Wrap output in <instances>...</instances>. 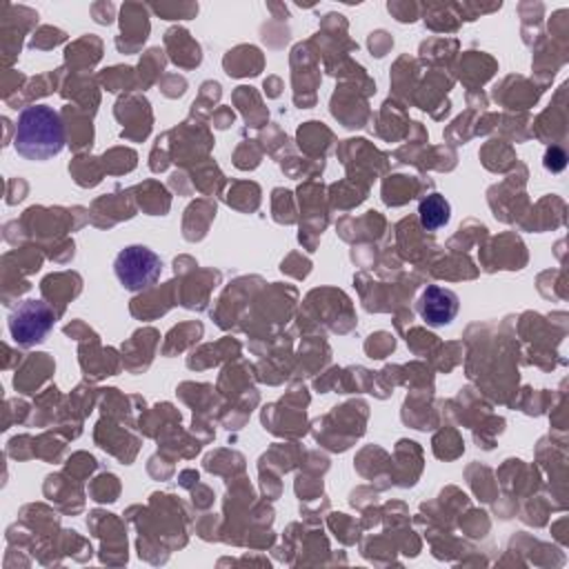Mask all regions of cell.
I'll use <instances>...</instances> for the list:
<instances>
[{"label":"cell","instance_id":"cell-1","mask_svg":"<svg viewBox=\"0 0 569 569\" xmlns=\"http://www.w3.org/2000/svg\"><path fill=\"white\" fill-rule=\"evenodd\" d=\"M64 147V127L49 104L24 107L13 131V149L27 160H49Z\"/></svg>","mask_w":569,"mask_h":569},{"label":"cell","instance_id":"cell-2","mask_svg":"<svg viewBox=\"0 0 569 569\" xmlns=\"http://www.w3.org/2000/svg\"><path fill=\"white\" fill-rule=\"evenodd\" d=\"M113 271L124 289L140 291L160 278L162 260L151 249L142 244H131L116 256Z\"/></svg>","mask_w":569,"mask_h":569},{"label":"cell","instance_id":"cell-3","mask_svg":"<svg viewBox=\"0 0 569 569\" xmlns=\"http://www.w3.org/2000/svg\"><path fill=\"white\" fill-rule=\"evenodd\" d=\"M53 327V311L40 300H24L9 320V331L13 340L22 347L42 342Z\"/></svg>","mask_w":569,"mask_h":569},{"label":"cell","instance_id":"cell-4","mask_svg":"<svg viewBox=\"0 0 569 569\" xmlns=\"http://www.w3.org/2000/svg\"><path fill=\"white\" fill-rule=\"evenodd\" d=\"M418 311L433 327L449 325L458 311V296L449 289L431 284L422 291L418 300Z\"/></svg>","mask_w":569,"mask_h":569},{"label":"cell","instance_id":"cell-5","mask_svg":"<svg viewBox=\"0 0 569 569\" xmlns=\"http://www.w3.org/2000/svg\"><path fill=\"white\" fill-rule=\"evenodd\" d=\"M418 216H420V224L429 231L440 229L442 224H447L449 220V202L445 200V196L440 193H431L427 196L420 207H418Z\"/></svg>","mask_w":569,"mask_h":569}]
</instances>
